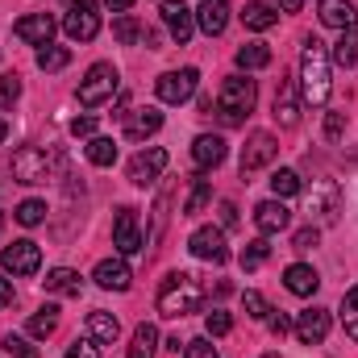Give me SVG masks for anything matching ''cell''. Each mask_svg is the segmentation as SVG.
I'll list each match as a JSON object with an SVG mask.
<instances>
[{"label":"cell","mask_w":358,"mask_h":358,"mask_svg":"<svg viewBox=\"0 0 358 358\" xmlns=\"http://www.w3.org/2000/svg\"><path fill=\"white\" fill-rule=\"evenodd\" d=\"M4 134H8V125H4V121H0V142H4Z\"/></svg>","instance_id":"54"},{"label":"cell","mask_w":358,"mask_h":358,"mask_svg":"<svg viewBox=\"0 0 358 358\" xmlns=\"http://www.w3.org/2000/svg\"><path fill=\"white\" fill-rule=\"evenodd\" d=\"M317 242H321L317 225H304V229H296V238H292V250H300V255H304V250H313Z\"/></svg>","instance_id":"44"},{"label":"cell","mask_w":358,"mask_h":358,"mask_svg":"<svg viewBox=\"0 0 358 358\" xmlns=\"http://www.w3.org/2000/svg\"><path fill=\"white\" fill-rule=\"evenodd\" d=\"M238 225V208L229 200H221V229H234Z\"/></svg>","instance_id":"50"},{"label":"cell","mask_w":358,"mask_h":358,"mask_svg":"<svg viewBox=\"0 0 358 358\" xmlns=\"http://www.w3.org/2000/svg\"><path fill=\"white\" fill-rule=\"evenodd\" d=\"M142 25H138V17H129V13H121L117 21H113V38L121 42V46H134V42H142Z\"/></svg>","instance_id":"33"},{"label":"cell","mask_w":358,"mask_h":358,"mask_svg":"<svg viewBox=\"0 0 358 358\" xmlns=\"http://www.w3.org/2000/svg\"><path fill=\"white\" fill-rule=\"evenodd\" d=\"M63 34H67L71 42H92V38L100 34V13H96L92 0H76V4L67 8V17H63Z\"/></svg>","instance_id":"6"},{"label":"cell","mask_w":358,"mask_h":358,"mask_svg":"<svg viewBox=\"0 0 358 358\" xmlns=\"http://www.w3.org/2000/svg\"><path fill=\"white\" fill-rule=\"evenodd\" d=\"M0 225H4V217H0Z\"/></svg>","instance_id":"56"},{"label":"cell","mask_w":358,"mask_h":358,"mask_svg":"<svg viewBox=\"0 0 358 358\" xmlns=\"http://www.w3.org/2000/svg\"><path fill=\"white\" fill-rule=\"evenodd\" d=\"M267 255H271V242H267V238H255V242H246V250H242V267H246V271L263 267V263H267Z\"/></svg>","instance_id":"38"},{"label":"cell","mask_w":358,"mask_h":358,"mask_svg":"<svg viewBox=\"0 0 358 358\" xmlns=\"http://www.w3.org/2000/svg\"><path fill=\"white\" fill-rule=\"evenodd\" d=\"M13 179L17 183H46L50 179V155L42 146H21L13 155Z\"/></svg>","instance_id":"5"},{"label":"cell","mask_w":358,"mask_h":358,"mask_svg":"<svg viewBox=\"0 0 358 358\" xmlns=\"http://www.w3.org/2000/svg\"><path fill=\"white\" fill-rule=\"evenodd\" d=\"M71 4H76V0H71Z\"/></svg>","instance_id":"57"},{"label":"cell","mask_w":358,"mask_h":358,"mask_svg":"<svg viewBox=\"0 0 358 358\" xmlns=\"http://www.w3.org/2000/svg\"><path fill=\"white\" fill-rule=\"evenodd\" d=\"M183 358H217L213 338L204 334V338H196V342H183Z\"/></svg>","instance_id":"42"},{"label":"cell","mask_w":358,"mask_h":358,"mask_svg":"<svg viewBox=\"0 0 358 358\" xmlns=\"http://www.w3.org/2000/svg\"><path fill=\"white\" fill-rule=\"evenodd\" d=\"M267 358H279V355H267Z\"/></svg>","instance_id":"55"},{"label":"cell","mask_w":358,"mask_h":358,"mask_svg":"<svg viewBox=\"0 0 358 358\" xmlns=\"http://www.w3.org/2000/svg\"><path fill=\"white\" fill-rule=\"evenodd\" d=\"M246 317H255V321H267L271 317V304L263 292H246Z\"/></svg>","instance_id":"43"},{"label":"cell","mask_w":358,"mask_h":358,"mask_svg":"<svg viewBox=\"0 0 358 358\" xmlns=\"http://www.w3.org/2000/svg\"><path fill=\"white\" fill-rule=\"evenodd\" d=\"M196 84H200V71L196 67H183V71H167V76H159V100L163 104H183V100H192L196 96Z\"/></svg>","instance_id":"8"},{"label":"cell","mask_w":358,"mask_h":358,"mask_svg":"<svg viewBox=\"0 0 358 358\" xmlns=\"http://www.w3.org/2000/svg\"><path fill=\"white\" fill-rule=\"evenodd\" d=\"M0 263H4V271H8V275H34V271L42 267V250H38V242L21 238V242L4 246Z\"/></svg>","instance_id":"11"},{"label":"cell","mask_w":358,"mask_h":358,"mask_svg":"<svg viewBox=\"0 0 358 358\" xmlns=\"http://www.w3.org/2000/svg\"><path fill=\"white\" fill-rule=\"evenodd\" d=\"M25 329H29V338H50V334L59 329V308H55V304H46L42 313H34V317H29V325H25Z\"/></svg>","instance_id":"31"},{"label":"cell","mask_w":358,"mask_h":358,"mask_svg":"<svg viewBox=\"0 0 358 358\" xmlns=\"http://www.w3.org/2000/svg\"><path fill=\"white\" fill-rule=\"evenodd\" d=\"M4 350H8L13 358H38V350H34L25 338H17V334H8V338H4Z\"/></svg>","instance_id":"45"},{"label":"cell","mask_w":358,"mask_h":358,"mask_svg":"<svg viewBox=\"0 0 358 358\" xmlns=\"http://www.w3.org/2000/svg\"><path fill=\"white\" fill-rule=\"evenodd\" d=\"M159 129H163V113L159 108H134L125 117V138H134V142H142V138H150Z\"/></svg>","instance_id":"23"},{"label":"cell","mask_w":358,"mask_h":358,"mask_svg":"<svg viewBox=\"0 0 358 358\" xmlns=\"http://www.w3.org/2000/svg\"><path fill=\"white\" fill-rule=\"evenodd\" d=\"M275 21H279V13H275L271 4H263V0H250V4L242 8V25H246V29H259V34H263Z\"/></svg>","instance_id":"27"},{"label":"cell","mask_w":358,"mask_h":358,"mask_svg":"<svg viewBox=\"0 0 358 358\" xmlns=\"http://www.w3.org/2000/svg\"><path fill=\"white\" fill-rule=\"evenodd\" d=\"M275 155H279V142L271 138V134H250L246 138V146H242V176H255V171H263L275 163Z\"/></svg>","instance_id":"10"},{"label":"cell","mask_w":358,"mask_h":358,"mask_svg":"<svg viewBox=\"0 0 358 358\" xmlns=\"http://www.w3.org/2000/svg\"><path fill=\"white\" fill-rule=\"evenodd\" d=\"M292 329H296V338H300L304 346H317V342L329 338V313H325V308H304Z\"/></svg>","instance_id":"15"},{"label":"cell","mask_w":358,"mask_h":358,"mask_svg":"<svg viewBox=\"0 0 358 358\" xmlns=\"http://www.w3.org/2000/svg\"><path fill=\"white\" fill-rule=\"evenodd\" d=\"M192 163H196L200 171L221 167V163H225V138H217V134H200V138L192 142Z\"/></svg>","instance_id":"19"},{"label":"cell","mask_w":358,"mask_h":358,"mask_svg":"<svg viewBox=\"0 0 358 358\" xmlns=\"http://www.w3.org/2000/svg\"><path fill=\"white\" fill-rule=\"evenodd\" d=\"M271 192H275L279 200H283V196H296V192H300V176H296L292 167H279V171L271 176Z\"/></svg>","instance_id":"37"},{"label":"cell","mask_w":358,"mask_h":358,"mask_svg":"<svg viewBox=\"0 0 358 358\" xmlns=\"http://www.w3.org/2000/svg\"><path fill=\"white\" fill-rule=\"evenodd\" d=\"M42 217H46V204L42 200H21L17 204V221L21 225H42Z\"/></svg>","instance_id":"40"},{"label":"cell","mask_w":358,"mask_h":358,"mask_svg":"<svg viewBox=\"0 0 358 358\" xmlns=\"http://www.w3.org/2000/svg\"><path fill=\"white\" fill-rule=\"evenodd\" d=\"M13 34H17L21 42H29V46H46V42L55 38V17H50V13H29V17H21V21L13 25Z\"/></svg>","instance_id":"14"},{"label":"cell","mask_w":358,"mask_h":358,"mask_svg":"<svg viewBox=\"0 0 358 358\" xmlns=\"http://www.w3.org/2000/svg\"><path fill=\"white\" fill-rule=\"evenodd\" d=\"M4 304H13V279L8 275H0V308Z\"/></svg>","instance_id":"51"},{"label":"cell","mask_w":358,"mask_h":358,"mask_svg":"<svg viewBox=\"0 0 358 358\" xmlns=\"http://www.w3.org/2000/svg\"><path fill=\"white\" fill-rule=\"evenodd\" d=\"M334 63L338 67H355L358 63V29H342V38L334 42Z\"/></svg>","instance_id":"30"},{"label":"cell","mask_w":358,"mask_h":358,"mask_svg":"<svg viewBox=\"0 0 358 358\" xmlns=\"http://www.w3.org/2000/svg\"><path fill=\"white\" fill-rule=\"evenodd\" d=\"M200 300H204V292H200L196 275H187V271H171V275L163 279V287H159V313L171 317V321L196 313Z\"/></svg>","instance_id":"2"},{"label":"cell","mask_w":358,"mask_h":358,"mask_svg":"<svg viewBox=\"0 0 358 358\" xmlns=\"http://www.w3.org/2000/svg\"><path fill=\"white\" fill-rule=\"evenodd\" d=\"M163 167H167V150H163V146H146V150L134 155V163H129V183L150 187L155 179L163 176Z\"/></svg>","instance_id":"12"},{"label":"cell","mask_w":358,"mask_h":358,"mask_svg":"<svg viewBox=\"0 0 358 358\" xmlns=\"http://www.w3.org/2000/svg\"><path fill=\"white\" fill-rule=\"evenodd\" d=\"M300 88H296V80H279V92H275V121L283 125V129H292L296 121H300Z\"/></svg>","instance_id":"16"},{"label":"cell","mask_w":358,"mask_h":358,"mask_svg":"<svg viewBox=\"0 0 358 358\" xmlns=\"http://www.w3.org/2000/svg\"><path fill=\"white\" fill-rule=\"evenodd\" d=\"M117 88H121V76H117V67L113 63H92L88 76L80 80V104L84 108H100V104H108L113 96H117Z\"/></svg>","instance_id":"4"},{"label":"cell","mask_w":358,"mask_h":358,"mask_svg":"<svg viewBox=\"0 0 358 358\" xmlns=\"http://www.w3.org/2000/svg\"><path fill=\"white\" fill-rule=\"evenodd\" d=\"M84 329H88V338L96 342V346H113V342H117V334H121V321H117L113 313L96 308V313H88Z\"/></svg>","instance_id":"24"},{"label":"cell","mask_w":358,"mask_h":358,"mask_svg":"<svg viewBox=\"0 0 358 358\" xmlns=\"http://www.w3.org/2000/svg\"><path fill=\"white\" fill-rule=\"evenodd\" d=\"M225 25H229V4H225V0H204V4L196 8V29H204L208 38L225 34Z\"/></svg>","instance_id":"22"},{"label":"cell","mask_w":358,"mask_h":358,"mask_svg":"<svg viewBox=\"0 0 358 358\" xmlns=\"http://www.w3.org/2000/svg\"><path fill=\"white\" fill-rule=\"evenodd\" d=\"M338 213H342V192H338V183H334V179H325V183L313 192V217H317L321 225H334V221H338Z\"/></svg>","instance_id":"20"},{"label":"cell","mask_w":358,"mask_h":358,"mask_svg":"<svg viewBox=\"0 0 358 358\" xmlns=\"http://www.w3.org/2000/svg\"><path fill=\"white\" fill-rule=\"evenodd\" d=\"M88 163L92 167H113L117 163V142L113 138H88Z\"/></svg>","instance_id":"32"},{"label":"cell","mask_w":358,"mask_h":358,"mask_svg":"<svg viewBox=\"0 0 358 358\" xmlns=\"http://www.w3.org/2000/svg\"><path fill=\"white\" fill-rule=\"evenodd\" d=\"M104 4H108V8H113V13H125V8H129V4H134V0H104Z\"/></svg>","instance_id":"52"},{"label":"cell","mask_w":358,"mask_h":358,"mask_svg":"<svg viewBox=\"0 0 358 358\" xmlns=\"http://www.w3.org/2000/svg\"><path fill=\"white\" fill-rule=\"evenodd\" d=\"M71 134L76 138H96V117H76L71 121Z\"/></svg>","instance_id":"47"},{"label":"cell","mask_w":358,"mask_h":358,"mask_svg":"<svg viewBox=\"0 0 358 358\" xmlns=\"http://www.w3.org/2000/svg\"><path fill=\"white\" fill-rule=\"evenodd\" d=\"M342 329H346V338L358 342V287H350L342 296Z\"/></svg>","instance_id":"36"},{"label":"cell","mask_w":358,"mask_h":358,"mask_svg":"<svg viewBox=\"0 0 358 358\" xmlns=\"http://www.w3.org/2000/svg\"><path fill=\"white\" fill-rule=\"evenodd\" d=\"M300 100L321 108L329 100V50L321 38H304L300 50Z\"/></svg>","instance_id":"1"},{"label":"cell","mask_w":358,"mask_h":358,"mask_svg":"<svg viewBox=\"0 0 358 358\" xmlns=\"http://www.w3.org/2000/svg\"><path fill=\"white\" fill-rule=\"evenodd\" d=\"M113 246L129 259V255H138L142 250V229H138V208H129V204H121L117 208V217H113Z\"/></svg>","instance_id":"9"},{"label":"cell","mask_w":358,"mask_h":358,"mask_svg":"<svg viewBox=\"0 0 358 358\" xmlns=\"http://www.w3.org/2000/svg\"><path fill=\"white\" fill-rule=\"evenodd\" d=\"M46 292H55V296H80L84 279H80V271H71V267H55L46 275Z\"/></svg>","instance_id":"26"},{"label":"cell","mask_w":358,"mask_h":358,"mask_svg":"<svg viewBox=\"0 0 358 358\" xmlns=\"http://www.w3.org/2000/svg\"><path fill=\"white\" fill-rule=\"evenodd\" d=\"M67 63H71V50H67V46H50V42L38 46V67H42V71H63Z\"/></svg>","instance_id":"34"},{"label":"cell","mask_w":358,"mask_h":358,"mask_svg":"<svg viewBox=\"0 0 358 358\" xmlns=\"http://www.w3.org/2000/svg\"><path fill=\"white\" fill-rule=\"evenodd\" d=\"M92 279H96L104 292H129V283H134V275H129V267H125V259H104V263H96Z\"/></svg>","instance_id":"21"},{"label":"cell","mask_w":358,"mask_h":358,"mask_svg":"<svg viewBox=\"0 0 358 358\" xmlns=\"http://www.w3.org/2000/svg\"><path fill=\"white\" fill-rule=\"evenodd\" d=\"M255 225H259V234H263V238L283 234V229L292 225V213H287V204H283V200H263V204L255 208Z\"/></svg>","instance_id":"17"},{"label":"cell","mask_w":358,"mask_h":358,"mask_svg":"<svg viewBox=\"0 0 358 358\" xmlns=\"http://www.w3.org/2000/svg\"><path fill=\"white\" fill-rule=\"evenodd\" d=\"M317 17L329 29H358V8L350 0H321L317 4Z\"/></svg>","instance_id":"18"},{"label":"cell","mask_w":358,"mask_h":358,"mask_svg":"<svg viewBox=\"0 0 358 358\" xmlns=\"http://www.w3.org/2000/svg\"><path fill=\"white\" fill-rule=\"evenodd\" d=\"M208 196H213V187H208V179H192V196H187V204H183V217H196V213H204V204H208Z\"/></svg>","instance_id":"35"},{"label":"cell","mask_w":358,"mask_h":358,"mask_svg":"<svg viewBox=\"0 0 358 358\" xmlns=\"http://www.w3.org/2000/svg\"><path fill=\"white\" fill-rule=\"evenodd\" d=\"M63 358H100V350H96V342H92V338H84V342H76Z\"/></svg>","instance_id":"46"},{"label":"cell","mask_w":358,"mask_h":358,"mask_svg":"<svg viewBox=\"0 0 358 358\" xmlns=\"http://www.w3.org/2000/svg\"><path fill=\"white\" fill-rule=\"evenodd\" d=\"M21 100V80L17 76H0V108H13Z\"/></svg>","instance_id":"41"},{"label":"cell","mask_w":358,"mask_h":358,"mask_svg":"<svg viewBox=\"0 0 358 358\" xmlns=\"http://www.w3.org/2000/svg\"><path fill=\"white\" fill-rule=\"evenodd\" d=\"M229 329H234V317H229L225 308H213V313L204 317V334H208V338H225Z\"/></svg>","instance_id":"39"},{"label":"cell","mask_w":358,"mask_h":358,"mask_svg":"<svg viewBox=\"0 0 358 358\" xmlns=\"http://www.w3.org/2000/svg\"><path fill=\"white\" fill-rule=\"evenodd\" d=\"M155 350H159V329L142 321V325L134 329V342H129V355L125 358H155Z\"/></svg>","instance_id":"28"},{"label":"cell","mask_w":358,"mask_h":358,"mask_svg":"<svg viewBox=\"0 0 358 358\" xmlns=\"http://www.w3.org/2000/svg\"><path fill=\"white\" fill-rule=\"evenodd\" d=\"M255 100H259V84L250 76H229L221 84V96H217V117L225 125H242L255 113Z\"/></svg>","instance_id":"3"},{"label":"cell","mask_w":358,"mask_h":358,"mask_svg":"<svg viewBox=\"0 0 358 358\" xmlns=\"http://www.w3.org/2000/svg\"><path fill=\"white\" fill-rule=\"evenodd\" d=\"M279 4H283L287 13H300V4H304V0H279Z\"/></svg>","instance_id":"53"},{"label":"cell","mask_w":358,"mask_h":358,"mask_svg":"<svg viewBox=\"0 0 358 358\" xmlns=\"http://www.w3.org/2000/svg\"><path fill=\"white\" fill-rule=\"evenodd\" d=\"M159 13H163V25L171 29V38H176L179 46L196 34V13H192L183 0H163V4H159Z\"/></svg>","instance_id":"13"},{"label":"cell","mask_w":358,"mask_h":358,"mask_svg":"<svg viewBox=\"0 0 358 358\" xmlns=\"http://www.w3.org/2000/svg\"><path fill=\"white\" fill-rule=\"evenodd\" d=\"M267 63H271V46H263V42L238 46V67H242V71H263Z\"/></svg>","instance_id":"29"},{"label":"cell","mask_w":358,"mask_h":358,"mask_svg":"<svg viewBox=\"0 0 358 358\" xmlns=\"http://www.w3.org/2000/svg\"><path fill=\"white\" fill-rule=\"evenodd\" d=\"M267 325H271V334H275V338H283V334L292 329V321H287L283 313H271V317H267Z\"/></svg>","instance_id":"49"},{"label":"cell","mask_w":358,"mask_h":358,"mask_svg":"<svg viewBox=\"0 0 358 358\" xmlns=\"http://www.w3.org/2000/svg\"><path fill=\"white\" fill-rule=\"evenodd\" d=\"M187 250H192L200 263H225V259H229L225 229H221V225H200V229L187 238Z\"/></svg>","instance_id":"7"},{"label":"cell","mask_w":358,"mask_h":358,"mask_svg":"<svg viewBox=\"0 0 358 358\" xmlns=\"http://www.w3.org/2000/svg\"><path fill=\"white\" fill-rule=\"evenodd\" d=\"M283 287H287L292 296H313V292L321 287V275L308 267V263H292V267L283 271Z\"/></svg>","instance_id":"25"},{"label":"cell","mask_w":358,"mask_h":358,"mask_svg":"<svg viewBox=\"0 0 358 358\" xmlns=\"http://www.w3.org/2000/svg\"><path fill=\"white\" fill-rule=\"evenodd\" d=\"M342 129H346V117L342 113H329L325 117V138H342Z\"/></svg>","instance_id":"48"}]
</instances>
